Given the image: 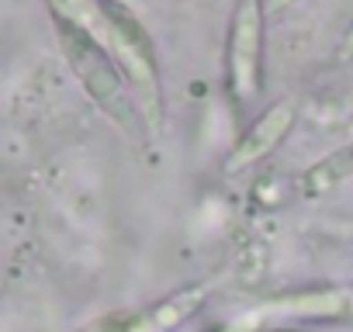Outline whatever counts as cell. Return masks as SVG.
Instances as JSON below:
<instances>
[{
	"mask_svg": "<svg viewBox=\"0 0 353 332\" xmlns=\"http://www.w3.org/2000/svg\"><path fill=\"white\" fill-rule=\"evenodd\" d=\"M336 56H339V63H350V59H353V25H350V28H346V35L339 39Z\"/></svg>",
	"mask_w": 353,
	"mask_h": 332,
	"instance_id": "cell-7",
	"label": "cell"
},
{
	"mask_svg": "<svg viewBox=\"0 0 353 332\" xmlns=\"http://www.w3.org/2000/svg\"><path fill=\"white\" fill-rule=\"evenodd\" d=\"M260 52H263V0H236L229 25V87L239 101L253 97L260 87Z\"/></svg>",
	"mask_w": 353,
	"mask_h": 332,
	"instance_id": "cell-3",
	"label": "cell"
},
{
	"mask_svg": "<svg viewBox=\"0 0 353 332\" xmlns=\"http://www.w3.org/2000/svg\"><path fill=\"white\" fill-rule=\"evenodd\" d=\"M108 18L114 25V42H111V56L118 59L125 80L135 87V104L142 111V121L152 135H159L163 125V97H159V70H156V56L149 45V35L142 32L139 18L132 14V8L125 4H111L108 0Z\"/></svg>",
	"mask_w": 353,
	"mask_h": 332,
	"instance_id": "cell-2",
	"label": "cell"
},
{
	"mask_svg": "<svg viewBox=\"0 0 353 332\" xmlns=\"http://www.w3.org/2000/svg\"><path fill=\"white\" fill-rule=\"evenodd\" d=\"M291 125H294V104H291V101H281V104L267 107V111L253 121V128L239 138V145L229 152L225 174H243L246 166H253V163H260L263 156H270V152L288 138Z\"/></svg>",
	"mask_w": 353,
	"mask_h": 332,
	"instance_id": "cell-4",
	"label": "cell"
},
{
	"mask_svg": "<svg viewBox=\"0 0 353 332\" xmlns=\"http://www.w3.org/2000/svg\"><path fill=\"white\" fill-rule=\"evenodd\" d=\"M291 4H298V0H267V8H270V11H288Z\"/></svg>",
	"mask_w": 353,
	"mask_h": 332,
	"instance_id": "cell-8",
	"label": "cell"
},
{
	"mask_svg": "<svg viewBox=\"0 0 353 332\" xmlns=\"http://www.w3.org/2000/svg\"><path fill=\"white\" fill-rule=\"evenodd\" d=\"M350 177H353V142L339 145L336 152H329L315 166H308V170L301 174V180H298V191L305 198H322Z\"/></svg>",
	"mask_w": 353,
	"mask_h": 332,
	"instance_id": "cell-5",
	"label": "cell"
},
{
	"mask_svg": "<svg viewBox=\"0 0 353 332\" xmlns=\"http://www.w3.org/2000/svg\"><path fill=\"white\" fill-rule=\"evenodd\" d=\"M56 39H59V49L70 63V70L80 76L83 90L94 97V104L114 121L121 125L128 135H139V128L145 125L142 121V111L139 104L128 97V80L118 66V59L94 39L87 35L83 28H77L73 21H63L56 18Z\"/></svg>",
	"mask_w": 353,
	"mask_h": 332,
	"instance_id": "cell-1",
	"label": "cell"
},
{
	"mask_svg": "<svg viewBox=\"0 0 353 332\" xmlns=\"http://www.w3.org/2000/svg\"><path fill=\"white\" fill-rule=\"evenodd\" d=\"M111 4H125V8H132V0H111Z\"/></svg>",
	"mask_w": 353,
	"mask_h": 332,
	"instance_id": "cell-9",
	"label": "cell"
},
{
	"mask_svg": "<svg viewBox=\"0 0 353 332\" xmlns=\"http://www.w3.org/2000/svg\"><path fill=\"white\" fill-rule=\"evenodd\" d=\"M80 332H156V329H152V318H149V308H145V311H114V315H104V318L83 325Z\"/></svg>",
	"mask_w": 353,
	"mask_h": 332,
	"instance_id": "cell-6",
	"label": "cell"
}]
</instances>
